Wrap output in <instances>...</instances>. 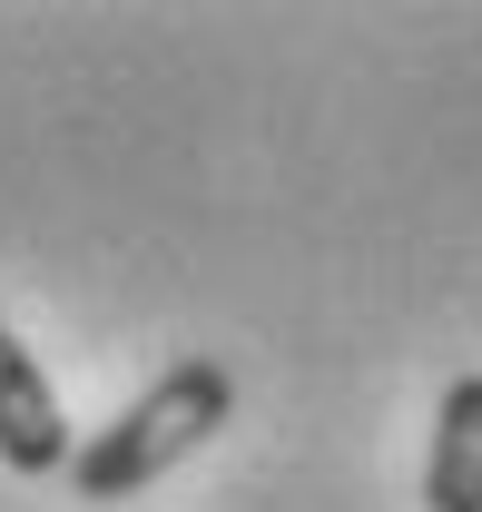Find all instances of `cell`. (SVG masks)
<instances>
[{
  "label": "cell",
  "mask_w": 482,
  "mask_h": 512,
  "mask_svg": "<svg viewBox=\"0 0 482 512\" xmlns=\"http://www.w3.org/2000/svg\"><path fill=\"white\" fill-rule=\"evenodd\" d=\"M227 414H237V375H227L217 355H178L158 384H138L89 444H69V493H79V503H128V493H148V483L178 473Z\"/></svg>",
  "instance_id": "cell-1"
},
{
  "label": "cell",
  "mask_w": 482,
  "mask_h": 512,
  "mask_svg": "<svg viewBox=\"0 0 482 512\" xmlns=\"http://www.w3.org/2000/svg\"><path fill=\"white\" fill-rule=\"evenodd\" d=\"M69 414H60V384L40 375V355L0 325V463L10 473H69Z\"/></svg>",
  "instance_id": "cell-2"
},
{
  "label": "cell",
  "mask_w": 482,
  "mask_h": 512,
  "mask_svg": "<svg viewBox=\"0 0 482 512\" xmlns=\"http://www.w3.org/2000/svg\"><path fill=\"white\" fill-rule=\"evenodd\" d=\"M423 512H482V375H453V384H443V404H433Z\"/></svg>",
  "instance_id": "cell-3"
}]
</instances>
